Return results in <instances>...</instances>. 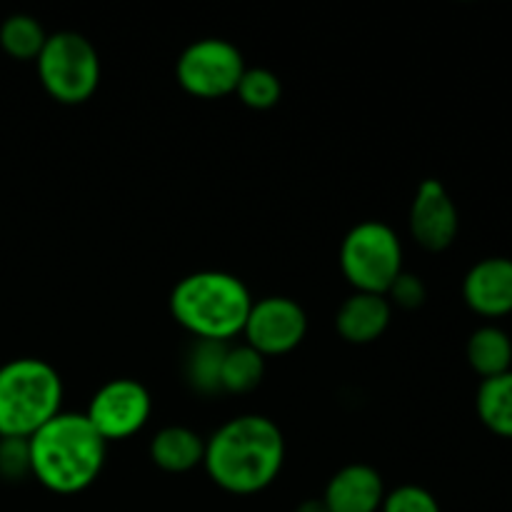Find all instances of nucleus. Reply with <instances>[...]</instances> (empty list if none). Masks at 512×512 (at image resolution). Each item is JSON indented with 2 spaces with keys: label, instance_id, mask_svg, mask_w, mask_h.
Returning <instances> with one entry per match:
<instances>
[{
  "label": "nucleus",
  "instance_id": "9b49d317",
  "mask_svg": "<svg viewBox=\"0 0 512 512\" xmlns=\"http://www.w3.org/2000/svg\"><path fill=\"white\" fill-rule=\"evenodd\" d=\"M463 298L483 318L512 313V260L485 258L470 268L463 283Z\"/></svg>",
  "mask_w": 512,
  "mask_h": 512
},
{
  "label": "nucleus",
  "instance_id": "6ab92c4d",
  "mask_svg": "<svg viewBox=\"0 0 512 512\" xmlns=\"http://www.w3.org/2000/svg\"><path fill=\"white\" fill-rule=\"evenodd\" d=\"M48 33L33 15H10L0 25V48L15 60H38Z\"/></svg>",
  "mask_w": 512,
  "mask_h": 512
},
{
  "label": "nucleus",
  "instance_id": "4be33fe9",
  "mask_svg": "<svg viewBox=\"0 0 512 512\" xmlns=\"http://www.w3.org/2000/svg\"><path fill=\"white\" fill-rule=\"evenodd\" d=\"M388 303L393 308H403V310H415L425 303L428 298V290H425V283L413 273H400L398 280L390 285V290L385 293Z\"/></svg>",
  "mask_w": 512,
  "mask_h": 512
},
{
  "label": "nucleus",
  "instance_id": "5701e85b",
  "mask_svg": "<svg viewBox=\"0 0 512 512\" xmlns=\"http://www.w3.org/2000/svg\"><path fill=\"white\" fill-rule=\"evenodd\" d=\"M25 473H30L28 440L0 438V475L8 480H18Z\"/></svg>",
  "mask_w": 512,
  "mask_h": 512
},
{
  "label": "nucleus",
  "instance_id": "f8f14e48",
  "mask_svg": "<svg viewBox=\"0 0 512 512\" xmlns=\"http://www.w3.org/2000/svg\"><path fill=\"white\" fill-rule=\"evenodd\" d=\"M385 485L375 468L353 463L328 480L323 503L328 512H378L383 508Z\"/></svg>",
  "mask_w": 512,
  "mask_h": 512
},
{
  "label": "nucleus",
  "instance_id": "9d476101",
  "mask_svg": "<svg viewBox=\"0 0 512 512\" xmlns=\"http://www.w3.org/2000/svg\"><path fill=\"white\" fill-rule=\"evenodd\" d=\"M460 218L453 198L440 180H423L410 205V233L430 253L450 248L458 238Z\"/></svg>",
  "mask_w": 512,
  "mask_h": 512
},
{
  "label": "nucleus",
  "instance_id": "4468645a",
  "mask_svg": "<svg viewBox=\"0 0 512 512\" xmlns=\"http://www.w3.org/2000/svg\"><path fill=\"white\" fill-rule=\"evenodd\" d=\"M205 440L185 425H168L158 430L150 443V460L165 473H188L203 465Z\"/></svg>",
  "mask_w": 512,
  "mask_h": 512
},
{
  "label": "nucleus",
  "instance_id": "f3484780",
  "mask_svg": "<svg viewBox=\"0 0 512 512\" xmlns=\"http://www.w3.org/2000/svg\"><path fill=\"white\" fill-rule=\"evenodd\" d=\"M480 420L500 438H512V370L483 380L475 398Z\"/></svg>",
  "mask_w": 512,
  "mask_h": 512
},
{
  "label": "nucleus",
  "instance_id": "0eeeda50",
  "mask_svg": "<svg viewBox=\"0 0 512 512\" xmlns=\"http://www.w3.org/2000/svg\"><path fill=\"white\" fill-rule=\"evenodd\" d=\"M245 73L243 53L223 38H203L180 53L175 75L185 93L203 100L235 93Z\"/></svg>",
  "mask_w": 512,
  "mask_h": 512
},
{
  "label": "nucleus",
  "instance_id": "6e6552de",
  "mask_svg": "<svg viewBox=\"0 0 512 512\" xmlns=\"http://www.w3.org/2000/svg\"><path fill=\"white\" fill-rule=\"evenodd\" d=\"M150 410H153V400H150L148 388L138 380L118 378L98 388V393L90 398L85 418L105 443H113V440H125L140 433L148 425Z\"/></svg>",
  "mask_w": 512,
  "mask_h": 512
},
{
  "label": "nucleus",
  "instance_id": "a211bd4d",
  "mask_svg": "<svg viewBox=\"0 0 512 512\" xmlns=\"http://www.w3.org/2000/svg\"><path fill=\"white\" fill-rule=\"evenodd\" d=\"M265 358L255 353L250 345H230L223 360V373H220V390L230 395H245L263 383Z\"/></svg>",
  "mask_w": 512,
  "mask_h": 512
},
{
  "label": "nucleus",
  "instance_id": "dca6fc26",
  "mask_svg": "<svg viewBox=\"0 0 512 512\" xmlns=\"http://www.w3.org/2000/svg\"><path fill=\"white\" fill-rule=\"evenodd\" d=\"M230 343L220 340H195L185 353V380L200 395H220V373Z\"/></svg>",
  "mask_w": 512,
  "mask_h": 512
},
{
  "label": "nucleus",
  "instance_id": "7ed1b4c3",
  "mask_svg": "<svg viewBox=\"0 0 512 512\" xmlns=\"http://www.w3.org/2000/svg\"><path fill=\"white\" fill-rule=\"evenodd\" d=\"M253 298L238 275L198 270L180 280L170 293V313L195 340L228 343L243 335Z\"/></svg>",
  "mask_w": 512,
  "mask_h": 512
},
{
  "label": "nucleus",
  "instance_id": "f03ea898",
  "mask_svg": "<svg viewBox=\"0 0 512 512\" xmlns=\"http://www.w3.org/2000/svg\"><path fill=\"white\" fill-rule=\"evenodd\" d=\"M30 475L58 495L83 493L103 473L108 443L85 413H58L28 438Z\"/></svg>",
  "mask_w": 512,
  "mask_h": 512
},
{
  "label": "nucleus",
  "instance_id": "412c9836",
  "mask_svg": "<svg viewBox=\"0 0 512 512\" xmlns=\"http://www.w3.org/2000/svg\"><path fill=\"white\" fill-rule=\"evenodd\" d=\"M380 512H440L438 500L420 485H400L393 493H385Z\"/></svg>",
  "mask_w": 512,
  "mask_h": 512
},
{
  "label": "nucleus",
  "instance_id": "aec40b11",
  "mask_svg": "<svg viewBox=\"0 0 512 512\" xmlns=\"http://www.w3.org/2000/svg\"><path fill=\"white\" fill-rule=\"evenodd\" d=\"M235 95L243 100V105L253 110H270L278 105L280 95H283V85L280 78L268 68H245L243 78H240Z\"/></svg>",
  "mask_w": 512,
  "mask_h": 512
},
{
  "label": "nucleus",
  "instance_id": "b1692460",
  "mask_svg": "<svg viewBox=\"0 0 512 512\" xmlns=\"http://www.w3.org/2000/svg\"><path fill=\"white\" fill-rule=\"evenodd\" d=\"M295 512H328V508H325L323 498H320V500H305V503H300L298 508H295Z\"/></svg>",
  "mask_w": 512,
  "mask_h": 512
},
{
  "label": "nucleus",
  "instance_id": "f257e3e1",
  "mask_svg": "<svg viewBox=\"0 0 512 512\" xmlns=\"http://www.w3.org/2000/svg\"><path fill=\"white\" fill-rule=\"evenodd\" d=\"M283 463V433L265 415H238L205 440L203 468L225 493L255 495L270 488Z\"/></svg>",
  "mask_w": 512,
  "mask_h": 512
},
{
  "label": "nucleus",
  "instance_id": "ddd939ff",
  "mask_svg": "<svg viewBox=\"0 0 512 512\" xmlns=\"http://www.w3.org/2000/svg\"><path fill=\"white\" fill-rule=\"evenodd\" d=\"M393 318V305L385 295L353 293L335 315V328L340 338L353 345L375 343L388 330Z\"/></svg>",
  "mask_w": 512,
  "mask_h": 512
},
{
  "label": "nucleus",
  "instance_id": "1a4fd4ad",
  "mask_svg": "<svg viewBox=\"0 0 512 512\" xmlns=\"http://www.w3.org/2000/svg\"><path fill=\"white\" fill-rule=\"evenodd\" d=\"M308 333V315L293 298L270 295V298L253 300L248 320H245V345L268 355H285L298 348Z\"/></svg>",
  "mask_w": 512,
  "mask_h": 512
},
{
  "label": "nucleus",
  "instance_id": "423d86ee",
  "mask_svg": "<svg viewBox=\"0 0 512 512\" xmlns=\"http://www.w3.org/2000/svg\"><path fill=\"white\" fill-rule=\"evenodd\" d=\"M35 63L45 93L58 103H85L98 90L100 55L95 45L75 30L48 35Z\"/></svg>",
  "mask_w": 512,
  "mask_h": 512
},
{
  "label": "nucleus",
  "instance_id": "39448f33",
  "mask_svg": "<svg viewBox=\"0 0 512 512\" xmlns=\"http://www.w3.org/2000/svg\"><path fill=\"white\" fill-rule=\"evenodd\" d=\"M340 270L355 293L385 295L403 273L398 233L380 220H365L350 228L340 245Z\"/></svg>",
  "mask_w": 512,
  "mask_h": 512
},
{
  "label": "nucleus",
  "instance_id": "20e7f679",
  "mask_svg": "<svg viewBox=\"0 0 512 512\" xmlns=\"http://www.w3.org/2000/svg\"><path fill=\"white\" fill-rule=\"evenodd\" d=\"M63 405L58 370L38 358L0 365V438L28 440L55 418Z\"/></svg>",
  "mask_w": 512,
  "mask_h": 512
},
{
  "label": "nucleus",
  "instance_id": "2eb2a0df",
  "mask_svg": "<svg viewBox=\"0 0 512 512\" xmlns=\"http://www.w3.org/2000/svg\"><path fill=\"white\" fill-rule=\"evenodd\" d=\"M465 355H468L470 368L483 375V380L498 378L512 370V340L503 328H495V325H483L475 330L470 335Z\"/></svg>",
  "mask_w": 512,
  "mask_h": 512
}]
</instances>
